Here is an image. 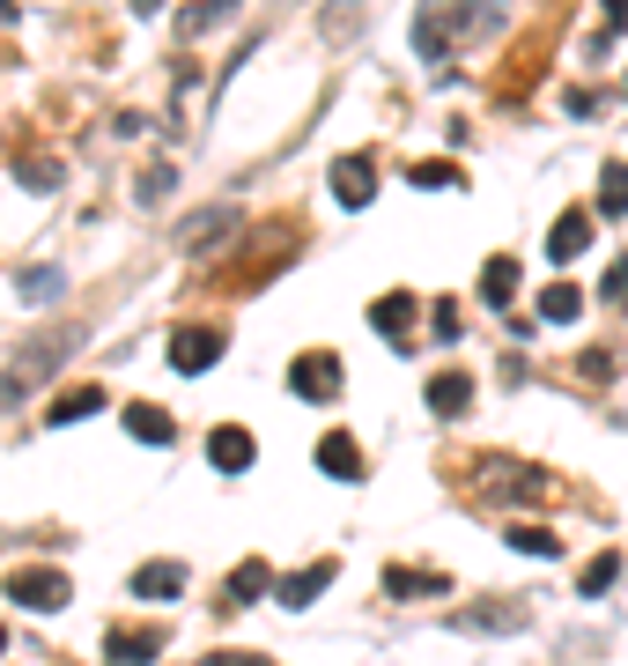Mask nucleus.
Instances as JSON below:
<instances>
[{"label": "nucleus", "instance_id": "nucleus-34", "mask_svg": "<svg viewBox=\"0 0 628 666\" xmlns=\"http://www.w3.org/2000/svg\"><path fill=\"white\" fill-rule=\"evenodd\" d=\"M207 666H274V659H259V652H222V659H207Z\"/></svg>", "mask_w": 628, "mask_h": 666}, {"label": "nucleus", "instance_id": "nucleus-12", "mask_svg": "<svg viewBox=\"0 0 628 666\" xmlns=\"http://www.w3.org/2000/svg\"><path fill=\"white\" fill-rule=\"evenodd\" d=\"M444 585H451L444 570H407V563H392V570H385V592H392V600H436Z\"/></svg>", "mask_w": 628, "mask_h": 666}, {"label": "nucleus", "instance_id": "nucleus-29", "mask_svg": "<svg viewBox=\"0 0 628 666\" xmlns=\"http://www.w3.org/2000/svg\"><path fill=\"white\" fill-rule=\"evenodd\" d=\"M414 186H429V193H436V186H459V163H444V156H429V163H414Z\"/></svg>", "mask_w": 628, "mask_h": 666}, {"label": "nucleus", "instance_id": "nucleus-33", "mask_svg": "<svg viewBox=\"0 0 628 666\" xmlns=\"http://www.w3.org/2000/svg\"><path fill=\"white\" fill-rule=\"evenodd\" d=\"M606 296H614V304H628V260H614V267H606Z\"/></svg>", "mask_w": 628, "mask_h": 666}, {"label": "nucleus", "instance_id": "nucleus-16", "mask_svg": "<svg viewBox=\"0 0 628 666\" xmlns=\"http://www.w3.org/2000/svg\"><path fill=\"white\" fill-rule=\"evenodd\" d=\"M126 437H134V444H170V437H178V422H170L163 408L134 400V408H126Z\"/></svg>", "mask_w": 628, "mask_h": 666}, {"label": "nucleus", "instance_id": "nucleus-6", "mask_svg": "<svg viewBox=\"0 0 628 666\" xmlns=\"http://www.w3.org/2000/svg\"><path fill=\"white\" fill-rule=\"evenodd\" d=\"M215 356H222V334H215V326H185V334L170 341V363L185 370V378H200V370L215 363Z\"/></svg>", "mask_w": 628, "mask_h": 666}, {"label": "nucleus", "instance_id": "nucleus-7", "mask_svg": "<svg viewBox=\"0 0 628 666\" xmlns=\"http://www.w3.org/2000/svg\"><path fill=\"white\" fill-rule=\"evenodd\" d=\"M252 452H259V444H252V430H237V422H215V430H207V459H215L222 474H244Z\"/></svg>", "mask_w": 628, "mask_h": 666}, {"label": "nucleus", "instance_id": "nucleus-11", "mask_svg": "<svg viewBox=\"0 0 628 666\" xmlns=\"http://www.w3.org/2000/svg\"><path fill=\"white\" fill-rule=\"evenodd\" d=\"M333 556H326V563H311V570H296V578H281V585H274V592H281V607H311V600H318V592H326V585H333Z\"/></svg>", "mask_w": 628, "mask_h": 666}, {"label": "nucleus", "instance_id": "nucleus-1", "mask_svg": "<svg viewBox=\"0 0 628 666\" xmlns=\"http://www.w3.org/2000/svg\"><path fill=\"white\" fill-rule=\"evenodd\" d=\"M82 341V326H60V334H38V341H23L15 348V363L0 370V408H23L38 385H45L52 370H60V356Z\"/></svg>", "mask_w": 628, "mask_h": 666}, {"label": "nucleus", "instance_id": "nucleus-31", "mask_svg": "<svg viewBox=\"0 0 628 666\" xmlns=\"http://www.w3.org/2000/svg\"><path fill=\"white\" fill-rule=\"evenodd\" d=\"M23 296H30V304L60 296V267H30V274H23Z\"/></svg>", "mask_w": 628, "mask_h": 666}, {"label": "nucleus", "instance_id": "nucleus-25", "mask_svg": "<svg viewBox=\"0 0 628 666\" xmlns=\"http://www.w3.org/2000/svg\"><path fill=\"white\" fill-rule=\"evenodd\" d=\"M614 578H621V556H614V548H606V556H592V563H584L577 592H584V600H599V592H614Z\"/></svg>", "mask_w": 628, "mask_h": 666}, {"label": "nucleus", "instance_id": "nucleus-26", "mask_svg": "<svg viewBox=\"0 0 628 666\" xmlns=\"http://www.w3.org/2000/svg\"><path fill=\"white\" fill-rule=\"evenodd\" d=\"M518 622H525V607H503V600H496V607H466L459 630H518Z\"/></svg>", "mask_w": 628, "mask_h": 666}, {"label": "nucleus", "instance_id": "nucleus-35", "mask_svg": "<svg viewBox=\"0 0 628 666\" xmlns=\"http://www.w3.org/2000/svg\"><path fill=\"white\" fill-rule=\"evenodd\" d=\"M599 8H606V30H621V23H628V0H599Z\"/></svg>", "mask_w": 628, "mask_h": 666}, {"label": "nucleus", "instance_id": "nucleus-32", "mask_svg": "<svg viewBox=\"0 0 628 666\" xmlns=\"http://www.w3.org/2000/svg\"><path fill=\"white\" fill-rule=\"evenodd\" d=\"M429 319H436V334H444V341H459V334H466V319H459V304H436Z\"/></svg>", "mask_w": 628, "mask_h": 666}, {"label": "nucleus", "instance_id": "nucleus-15", "mask_svg": "<svg viewBox=\"0 0 628 666\" xmlns=\"http://www.w3.org/2000/svg\"><path fill=\"white\" fill-rule=\"evenodd\" d=\"M414 311H422V304H414L407 289H400V296H377V304H370V326H377V334H385V341H407Z\"/></svg>", "mask_w": 628, "mask_h": 666}, {"label": "nucleus", "instance_id": "nucleus-18", "mask_svg": "<svg viewBox=\"0 0 628 666\" xmlns=\"http://www.w3.org/2000/svg\"><path fill=\"white\" fill-rule=\"evenodd\" d=\"M481 296L496 304V311H510V296H518V260H510V252H496V260L481 267Z\"/></svg>", "mask_w": 628, "mask_h": 666}, {"label": "nucleus", "instance_id": "nucleus-22", "mask_svg": "<svg viewBox=\"0 0 628 666\" xmlns=\"http://www.w3.org/2000/svg\"><path fill=\"white\" fill-rule=\"evenodd\" d=\"M266 585H274V570L252 556V563H237V578H230V607H252V600H266Z\"/></svg>", "mask_w": 628, "mask_h": 666}, {"label": "nucleus", "instance_id": "nucleus-13", "mask_svg": "<svg viewBox=\"0 0 628 666\" xmlns=\"http://www.w3.org/2000/svg\"><path fill=\"white\" fill-rule=\"evenodd\" d=\"M156 652H163V637H156V630H119V637L104 644V666H148Z\"/></svg>", "mask_w": 628, "mask_h": 666}, {"label": "nucleus", "instance_id": "nucleus-4", "mask_svg": "<svg viewBox=\"0 0 628 666\" xmlns=\"http://www.w3.org/2000/svg\"><path fill=\"white\" fill-rule=\"evenodd\" d=\"M8 600L15 607H38V615H60L67 607V578L52 563H23V570H8Z\"/></svg>", "mask_w": 628, "mask_h": 666}, {"label": "nucleus", "instance_id": "nucleus-30", "mask_svg": "<svg viewBox=\"0 0 628 666\" xmlns=\"http://www.w3.org/2000/svg\"><path fill=\"white\" fill-rule=\"evenodd\" d=\"M170 178H178V171H170V163H156V171H141V186H134V200H141V208H156V200L170 193Z\"/></svg>", "mask_w": 628, "mask_h": 666}, {"label": "nucleus", "instance_id": "nucleus-5", "mask_svg": "<svg viewBox=\"0 0 628 666\" xmlns=\"http://www.w3.org/2000/svg\"><path fill=\"white\" fill-rule=\"evenodd\" d=\"M340 385H348V370H340L333 348H311V356L289 363V393L296 400H340Z\"/></svg>", "mask_w": 628, "mask_h": 666}, {"label": "nucleus", "instance_id": "nucleus-19", "mask_svg": "<svg viewBox=\"0 0 628 666\" xmlns=\"http://www.w3.org/2000/svg\"><path fill=\"white\" fill-rule=\"evenodd\" d=\"M230 222H237L230 208H200V215L185 222V230H178V245H185V252H207V245L222 237V230H230Z\"/></svg>", "mask_w": 628, "mask_h": 666}, {"label": "nucleus", "instance_id": "nucleus-36", "mask_svg": "<svg viewBox=\"0 0 628 666\" xmlns=\"http://www.w3.org/2000/svg\"><path fill=\"white\" fill-rule=\"evenodd\" d=\"M0 652H8V630H0Z\"/></svg>", "mask_w": 628, "mask_h": 666}, {"label": "nucleus", "instance_id": "nucleus-23", "mask_svg": "<svg viewBox=\"0 0 628 666\" xmlns=\"http://www.w3.org/2000/svg\"><path fill=\"white\" fill-rule=\"evenodd\" d=\"M230 15H237V0H200V8H185V15H178V38H200V30L230 23Z\"/></svg>", "mask_w": 628, "mask_h": 666}, {"label": "nucleus", "instance_id": "nucleus-17", "mask_svg": "<svg viewBox=\"0 0 628 666\" xmlns=\"http://www.w3.org/2000/svg\"><path fill=\"white\" fill-rule=\"evenodd\" d=\"M134 592L141 600H178L185 592V563H141L134 570Z\"/></svg>", "mask_w": 628, "mask_h": 666}, {"label": "nucleus", "instance_id": "nucleus-27", "mask_svg": "<svg viewBox=\"0 0 628 666\" xmlns=\"http://www.w3.org/2000/svg\"><path fill=\"white\" fill-rule=\"evenodd\" d=\"M599 215H628V163H606V178H599Z\"/></svg>", "mask_w": 628, "mask_h": 666}, {"label": "nucleus", "instance_id": "nucleus-21", "mask_svg": "<svg viewBox=\"0 0 628 666\" xmlns=\"http://www.w3.org/2000/svg\"><path fill=\"white\" fill-rule=\"evenodd\" d=\"M577 311H584V289H577V282H555V289H540V319H547V326H570Z\"/></svg>", "mask_w": 628, "mask_h": 666}, {"label": "nucleus", "instance_id": "nucleus-24", "mask_svg": "<svg viewBox=\"0 0 628 666\" xmlns=\"http://www.w3.org/2000/svg\"><path fill=\"white\" fill-rule=\"evenodd\" d=\"M503 541L525 548V556H540V563H547V556H562V533H547V526H503Z\"/></svg>", "mask_w": 628, "mask_h": 666}, {"label": "nucleus", "instance_id": "nucleus-3", "mask_svg": "<svg viewBox=\"0 0 628 666\" xmlns=\"http://www.w3.org/2000/svg\"><path fill=\"white\" fill-rule=\"evenodd\" d=\"M466 23H473V0H429L422 23H414V52H422V60H444Z\"/></svg>", "mask_w": 628, "mask_h": 666}, {"label": "nucleus", "instance_id": "nucleus-14", "mask_svg": "<svg viewBox=\"0 0 628 666\" xmlns=\"http://www.w3.org/2000/svg\"><path fill=\"white\" fill-rule=\"evenodd\" d=\"M429 408L436 415H466V408H473V378H466V370H436L429 378Z\"/></svg>", "mask_w": 628, "mask_h": 666}, {"label": "nucleus", "instance_id": "nucleus-20", "mask_svg": "<svg viewBox=\"0 0 628 666\" xmlns=\"http://www.w3.org/2000/svg\"><path fill=\"white\" fill-rule=\"evenodd\" d=\"M97 408H104V385H74V393H60L45 408V422L60 430V422H82V415H97Z\"/></svg>", "mask_w": 628, "mask_h": 666}, {"label": "nucleus", "instance_id": "nucleus-28", "mask_svg": "<svg viewBox=\"0 0 628 666\" xmlns=\"http://www.w3.org/2000/svg\"><path fill=\"white\" fill-rule=\"evenodd\" d=\"M23 193H52V186H60V163H52V156H23Z\"/></svg>", "mask_w": 628, "mask_h": 666}, {"label": "nucleus", "instance_id": "nucleus-8", "mask_svg": "<svg viewBox=\"0 0 628 666\" xmlns=\"http://www.w3.org/2000/svg\"><path fill=\"white\" fill-rule=\"evenodd\" d=\"M318 467L333 474V482H363V452H355V437H348V430H326V437H318Z\"/></svg>", "mask_w": 628, "mask_h": 666}, {"label": "nucleus", "instance_id": "nucleus-9", "mask_svg": "<svg viewBox=\"0 0 628 666\" xmlns=\"http://www.w3.org/2000/svg\"><path fill=\"white\" fill-rule=\"evenodd\" d=\"M333 200H340V208H370V200H377V178H370L363 156L333 163Z\"/></svg>", "mask_w": 628, "mask_h": 666}, {"label": "nucleus", "instance_id": "nucleus-2", "mask_svg": "<svg viewBox=\"0 0 628 666\" xmlns=\"http://www.w3.org/2000/svg\"><path fill=\"white\" fill-rule=\"evenodd\" d=\"M473 496L481 504H525V496H555V474L525 467V459H473Z\"/></svg>", "mask_w": 628, "mask_h": 666}, {"label": "nucleus", "instance_id": "nucleus-10", "mask_svg": "<svg viewBox=\"0 0 628 666\" xmlns=\"http://www.w3.org/2000/svg\"><path fill=\"white\" fill-rule=\"evenodd\" d=\"M584 245H592V208H570V215L547 230V260H577Z\"/></svg>", "mask_w": 628, "mask_h": 666}]
</instances>
